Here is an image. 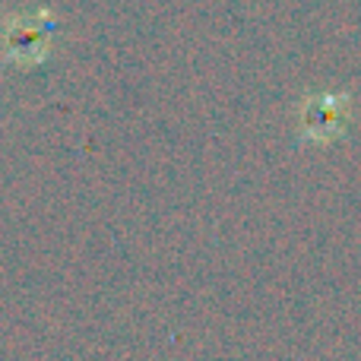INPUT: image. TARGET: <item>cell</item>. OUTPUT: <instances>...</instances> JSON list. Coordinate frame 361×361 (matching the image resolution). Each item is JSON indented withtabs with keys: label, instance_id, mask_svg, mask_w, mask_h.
I'll use <instances>...</instances> for the list:
<instances>
[{
	"label": "cell",
	"instance_id": "obj_1",
	"mask_svg": "<svg viewBox=\"0 0 361 361\" xmlns=\"http://www.w3.org/2000/svg\"><path fill=\"white\" fill-rule=\"evenodd\" d=\"M54 32V23L48 13H32V16H16L4 32V51L10 61L32 63L42 61L48 51V35Z\"/></svg>",
	"mask_w": 361,
	"mask_h": 361
},
{
	"label": "cell",
	"instance_id": "obj_2",
	"mask_svg": "<svg viewBox=\"0 0 361 361\" xmlns=\"http://www.w3.org/2000/svg\"><path fill=\"white\" fill-rule=\"evenodd\" d=\"M345 111H349L345 95H317L301 108V133L317 143L339 137L345 127Z\"/></svg>",
	"mask_w": 361,
	"mask_h": 361
}]
</instances>
